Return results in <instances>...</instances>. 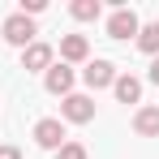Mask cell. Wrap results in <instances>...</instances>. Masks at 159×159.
<instances>
[{
    "instance_id": "8fae6325",
    "label": "cell",
    "mask_w": 159,
    "mask_h": 159,
    "mask_svg": "<svg viewBox=\"0 0 159 159\" xmlns=\"http://www.w3.org/2000/svg\"><path fill=\"white\" fill-rule=\"evenodd\" d=\"M138 48L151 52V56H159V22H146V26L138 30Z\"/></svg>"
},
{
    "instance_id": "3957f363",
    "label": "cell",
    "mask_w": 159,
    "mask_h": 159,
    "mask_svg": "<svg viewBox=\"0 0 159 159\" xmlns=\"http://www.w3.org/2000/svg\"><path fill=\"white\" fill-rule=\"evenodd\" d=\"M138 30H142V22H138V13L125 9V4L107 17V34H112V39H129V34H138Z\"/></svg>"
},
{
    "instance_id": "2e32d148",
    "label": "cell",
    "mask_w": 159,
    "mask_h": 159,
    "mask_svg": "<svg viewBox=\"0 0 159 159\" xmlns=\"http://www.w3.org/2000/svg\"><path fill=\"white\" fill-rule=\"evenodd\" d=\"M151 82L159 86V56H155V65H151Z\"/></svg>"
},
{
    "instance_id": "30bf717a",
    "label": "cell",
    "mask_w": 159,
    "mask_h": 159,
    "mask_svg": "<svg viewBox=\"0 0 159 159\" xmlns=\"http://www.w3.org/2000/svg\"><path fill=\"white\" fill-rule=\"evenodd\" d=\"M133 129L142 133V138H159V107H138Z\"/></svg>"
},
{
    "instance_id": "5bb4252c",
    "label": "cell",
    "mask_w": 159,
    "mask_h": 159,
    "mask_svg": "<svg viewBox=\"0 0 159 159\" xmlns=\"http://www.w3.org/2000/svg\"><path fill=\"white\" fill-rule=\"evenodd\" d=\"M43 9H48V0H22V13H26V17L30 13H43Z\"/></svg>"
},
{
    "instance_id": "7a4b0ae2",
    "label": "cell",
    "mask_w": 159,
    "mask_h": 159,
    "mask_svg": "<svg viewBox=\"0 0 159 159\" xmlns=\"http://www.w3.org/2000/svg\"><path fill=\"white\" fill-rule=\"evenodd\" d=\"M60 116L73 120V125H86V120H95V99H86V95H65Z\"/></svg>"
},
{
    "instance_id": "8992f818",
    "label": "cell",
    "mask_w": 159,
    "mask_h": 159,
    "mask_svg": "<svg viewBox=\"0 0 159 159\" xmlns=\"http://www.w3.org/2000/svg\"><path fill=\"white\" fill-rule=\"evenodd\" d=\"M22 69H52V48L48 43H30L26 52H22Z\"/></svg>"
},
{
    "instance_id": "5b68a950",
    "label": "cell",
    "mask_w": 159,
    "mask_h": 159,
    "mask_svg": "<svg viewBox=\"0 0 159 159\" xmlns=\"http://www.w3.org/2000/svg\"><path fill=\"white\" fill-rule=\"evenodd\" d=\"M34 142H39L43 151H60V146H65V125L52 120V116L39 120V125H34Z\"/></svg>"
},
{
    "instance_id": "9c48e42d",
    "label": "cell",
    "mask_w": 159,
    "mask_h": 159,
    "mask_svg": "<svg viewBox=\"0 0 159 159\" xmlns=\"http://www.w3.org/2000/svg\"><path fill=\"white\" fill-rule=\"evenodd\" d=\"M48 90H52V95H69V90H73V69H69V65H52V69H48Z\"/></svg>"
},
{
    "instance_id": "7c38bea8",
    "label": "cell",
    "mask_w": 159,
    "mask_h": 159,
    "mask_svg": "<svg viewBox=\"0 0 159 159\" xmlns=\"http://www.w3.org/2000/svg\"><path fill=\"white\" fill-rule=\"evenodd\" d=\"M69 13H73L78 22H95V17H99V0H73Z\"/></svg>"
},
{
    "instance_id": "4fadbf2b",
    "label": "cell",
    "mask_w": 159,
    "mask_h": 159,
    "mask_svg": "<svg viewBox=\"0 0 159 159\" xmlns=\"http://www.w3.org/2000/svg\"><path fill=\"white\" fill-rule=\"evenodd\" d=\"M56 159H86V146H82V142H65V146L56 151Z\"/></svg>"
},
{
    "instance_id": "9a60e30c",
    "label": "cell",
    "mask_w": 159,
    "mask_h": 159,
    "mask_svg": "<svg viewBox=\"0 0 159 159\" xmlns=\"http://www.w3.org/2000/svg\"><path fill=\"white\" fill-rule=\"evenodd\" d=\"M0 159H22V151L17 146H0Z\"/></svg>"
},
{
    "instance_id": "6da1fadb",
    "label": "cell",
    "mask_w": 159,
    "mask_h": 159,
    "mask_svg": "<svg viewBox=\"0 0 159 159\" xmlns=\"http://www.w3.org/2000/svg\"><path fill=\"white\" fill-rule=\"evenodd\" d=\"M0 34H4V39L13 43V48H22V52H26L30 43H34V22H30L26 13H13V17H9V22L0 26Z\"/></svg>"
},
{
    "instance_id": "ba28073f",
    "label": "cell",
    "mask_w": 159,
    "mask_h": 159,
    "mask_svg": "<svg viewBox=\"0 0 159 159\" xmlns=\"http://www.w3.org/2000/svg\"><path fill=\"white\" fill-rule=\"evenodd\" d=\"M60 56L73 65V60H86L90 56V43H86V34H65L60 39Z\"/></svg>"
},
{
    "instance_id": "277c9868",
    "label": "cell",
    "mask_w": 159,
    "mask_h": 159,
    "mask_svg": "<svg viewBox=\"0 0 159 159\" xmlns=\"http://www.w3.org/2000/svg\"><path fill=\"white\" fill-rule=\"evenodd\" d=\"M82 82L90 86V90H103L116 82V69H112V60H90L86 69H82Z\"/></svg>"
},
{
    "instance_id": "52a82bcc",
    "label": "cell",
    "mask_w": 159,
    "mask_h": 159,
    "mask_svg": "<svg viewBox=\"0 0 159 159\" xmlns=\"http://www.w3.org/2000/svg\"><path fill=\"white\" fill-rule=\"evenodd\" d=\"M112 90H116L120 103H138V99H142V82L133 78V73H120V78L112 82Z\"/></svg>"
}]
</instances>
